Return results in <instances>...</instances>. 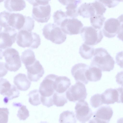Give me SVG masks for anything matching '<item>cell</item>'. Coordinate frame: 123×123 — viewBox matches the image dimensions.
Listing matches in <instances>:
<instances>
[{
  "label": "cell",
  "mask_w": 123,
  "mask_h": 123,
  "mask_svg": "<svg viewBox=\"0 0 123 123\" xmlns=\"http://www.w3.org/2000/svg\"><path fill=\"white\" fill-rule=\"evenodd\" d=\"M15 86L12 85L10 89L3 95L5 97L4 99V102L6 104L9 100L18 97L19 96L20 92Z\"/></svg>",
  "instance_id": "cell-30"
},
{
  "label": "cell",
  "mask_w": 123,
  "mask_h": 123,
  "mask_svg": "<svg viewBox=\"0 0 123 123\" xmlns=\"http://www.w3.org/2000/svg\"><path fill=\"white\" fill-rule=\"evenodd\" d=\"M71 84L69 79L66 76H57L54 83V88L56 92L60 93L64 92Z\"/></svg>",
  "instance_id": "cell-19"
},
{
  "label": "cell",
  "mask_w": 123,
  "mask_h": 123,
  "mask_svg": "<svg viewBox=\"0 0 123 123\" xmlns=\"http://www.w3.org/2000/svg\"><path fill=\"white\" fill-rule=\"evenodd\" d=\"M95 49L91 45H87L85 43L80 47L79 53L81 57L85 59L92 58L93 56Z\"/></svg>",
  "instance_id": "cell-23"
},
{
  "label": "cell",
  "mask_w": 123,
  "mask_h": 123,
  "mask_svg": "<svg viewBox=\"0 0 123 123\" xmlns=\"http://www.w3.org/2000/svg\"><path fill=\"white\" fill-rule=\"evenodd\" d=\"M102 71L98 68L94 66H89L87 69L85 75L87 79L90 81L96 82L101 79Z\"/></svg>",
  "instance_id": "cell-21"
},
{
  "label": "cell",
  "mask_w": 123,
  "mask_h": 123,
  "mask_svg": "<svg viewBox=\"0 0 123 123\" xmlns=\"http://www.w3.org/2000/svg\"><path fill=\"white\" fill-rule=\"evenodd\" d=\"M65 93H60L55 92L53 96L54 105L57 107H62L67 103L68 101Z\"/></svg>",
  "instance_id": "cell-27"
},
{
  "label": "cell",
  "mask_w": 123,
  "mask_h": 123,
  "mask_svg": "<svg viewBox=\"0 0 123 123\" xmlns=\"http://www.w3.org/2000/svg\"><path fill=\"white\" fill-rule=\"evenodd\" d=\"M113 113L112 109L109 106H101L93 113V118L89 122L108 123Z\"/></svg>",
  "instance_id": "cell-13"
},
{
  "label": "cell",
  "mask_w": 123,
  "mask_h": 123,
  "mask_svg": "<svg viewBox=\"0 0 123 123\" xmlns=\"http://www.w3.org/2000/svg\"><path fill=\"white\" fill-rule=\"evenodd\" d=\"M4 6L5 9L10 12L20 11L26 7L24 0H5Z\"/></svg>",
  "instance_id": "cell-20"
},
{
  "label": "cell",
  "mask_w": 123,
  "mask_h": 123,
  "mask_svg": "<svg viewBox=\"0 0 123 123\" xmlns=\"http://www.w3.org/2000/svg\"><path fill=\"white\" fill-rule=\"evenodd\" d=\"M109 8H113L118 5L119 0H98Z\"/></svg>",
  "instance_id": "cell-37"
},
{
  "label": "cell",
  "mask_w": 123,
  "mask_h": 123,
  "mask_svg": "<svg viewBox=\"0 0 123 123\" xmlns=\"http://www.w3.org/2000/svg\"><path fill=\"white\" fill-rule=\"evenodd\" d=\"M21 58L25 66L32 64L37 60L34 52L30 49H26L22 52Z\"/></svg>",
  "instance_id": "cell-24"
},
{
  "label": "cell",
  "mask_w": 123,
  "mask_h": 123,
  "mask_svg": "<svg viewBox=\"0 0 123 123\" xmlns=\"http://www.w3.org/2000/svg\"><path fill=\"white\" fill-rule=\"evenodd\" d=\"M92 3L95 8V14L103 15L106 10L105 6L98 0H96Z\"/></svg>",
  "instance_id": "cell-33"
},
{
  "label": "cell",
  "mask_w": 123,
  "mask_h": 123,
  "mask_svg": "<svg viewBox=\"0 0 123 123\" xmlns=\"http://www.w3.org/2000/svg\"><path fill=\"white\" fill-rule=\"evenodd\" d=\"M12 85L6 79L0 78V94L3 95L11 88Z\"/></svg>",
  "instance_id": "cell-34"
},
{
  "label": "cell",
  "mask_w": 123,
  "mask_h": 123,
  "mask_svg": "<svg viewBox=\"0 0 123 123\" xmlns=\"http://www.w3.org/2000/svg\"><path fill=\"white\" fill-rule=\"evenodd\" d=\"M121 27L120 23L117 18H109L104 23L102 30L104 35L108 38L113 37L118 33Z\"/></svg>",
  "instance_id": "cell-14"
},
{
  "label": "cell",
  "mask_w": 123,
  "mask_h": 123,
  "mask_svg": "<svg viewBox=\"0 0 123 123\" xmlns=\"http://www.w3.org/2000/svg\"><path fill=\"white\" fill-rule=\"evenodd\" d=\"M25 67L27 70V77L31 81H38L44 73L43 67L37 60L32 64Z\"/></svg>",
  "instance_id": "cell-15"
},
{
  "label": "cell",
  "mask_w": 123,
  "mask_h": 123,
  "mask_svg": "<svg viewBox=\"0 0 123 123\" xmlns=\"http://www.w3.org/2000/svg\"><path fill=\"white\" fill-rule=\"evenodd\" d=\"M32 5H45L49 4L50 0H26Z\"/></svg>",
  "instance_id": "cell-38"
},
{
  "label": "cell",
  "mask_w": 123,
  "mask_h": 123,
  "mask_svg": "<svg viewBox=\"0 0 123 123\" xmlns=\"http://www.w3.org/2000/svg\"><path fill=\"white\" fill-rule=\"evenodd\" d=\"M90 103L91 106L95 108H98L102 105L103 103L101 94L97 93L92 96L90 99Z\"/></svg>",
  "instance_id": "cell-35"
},
{
  "label": "cell",
  "mask_w": 123,
  "mask_h": 123,
  "mask_svg": "<svg viewBox=\"0 0 123 123\" xmlns=\"http://www.w3.org/2000/svg\"><path fill=\"white\" fill-rule=\"evenodd\" d=\"M116 63L121 68H123V51L119 52L116 56Z\"/></svg>",
  "instance_id": "cell-39"
},
{
  "label": "cell",
  "mask_w": 123,
  "mask_h": 123,
  "mask_svg": "<svg viewBox=\"0 0 123 123\" xmlns=\"http://www.w3.org/2000/svg\"><path fill=\"white\" fill-rule=\"evenodd\" d=\"M17 33L11 27H0V50L10 47L16 39Z\"/></svg>",
  "instance_id": "cell-9"
},
{
  "label": "cell",
  "mask_w": 123,
  "mask_h": 123,
  "mask_svg": "<svg viewBox=\"0 0 123 123\" xmlns=\"http://www.w3.org/2000/svg\"><path fill=\"white\" fill-rule=\"evenodd\" d=\"M51 8L49 4L33 6L32 16L35 21L42 23L47 22L51 17Z\"/></svg>",
  "instance_id": "cell-12"
},
{
  "label": "cell",
  "mask_w": 123,
  "mask_h": 123,
  "mask_svg": "<svg viewBox=\"0 0 123 123\" xmlns=\"http://www.w3.org/2000/svg\"><path fill=\"white\" fill-rule=\"evenodd\" d=\"M106 18L103 15L95 14L90 17V20L91 25L96 29L101 30Z\"/></svg>",
  "instance_id": "cell-29"
},
{
  "label": "cell",
  "mask_w": 123,
  "mask_h": 123,
  "mask_svg": "<svg viewBox=\"0 0 123 123\" xmlns=\"http://www.w3.org/2000/svg\"><path fill=\"white\" fill-rule=\"evenodd\" d=\"M28 95L29 97V102L31 105L37 106L41 104V95L39 90L37 89L32 90L30 92Z\"/></svg>",
  "instance_id": "cell-28"
},
{
  "label": "cell",
  "mask_w": 123,
  "mask_h": 123,
  "mask_svg": "<svg viewBox=\"0 0 123 123\" xmlns=\"http://www.w3.org/2000/svg\"><path fill=\"white\" fill-rule=\"evenodd\" d=\"M115 62L105 49L99 48L95 49L90 66L97 67L103 71L110 72L113 69Z\"/></svg>",
  "instance_id": "cell-1"
},
{
  "label": "cell",
  "mask_w": 123,
  "mask_h": 123,
  "mask_svg": "<svg viewBox=\"0 0 123 123\" xmlns=\"http://www.w3.org/2000/svg\"><path fill=\"white\" fill-rule=\"evenodd\" d=\"M34 22L30 16L19 13H12L11 26L19 31L24 30L31 32L34 28Z\"/></svg>",
  "instance_id": "cell-6"
},
{
  "label": "cell",
  "mask_w": 123,
  "mask_h": 123,
  "mask_svg": "<svg viewBox=\"0 0 123 123\" xmlns=\"http://www.w3.org/2000/svg\"><path fill=\"white\" fill-rule=\"evenodd\" d=\"M117 19L120 23L121 26L123 27V14L119 16Z\"/></svg>",
  "instance_id": "cell-43"
},
{
  "label": "cell",
  "mask_w": 123,
  "mask_h": 123,
  "mask_svg": "<svg viewBox=\"0 0 123 123\" xmlns=\"http://www.w3.org/2000/svg\"><path fill=\"white\" fill-rule=\"evenodd\" d=\"M13 105L19 107L17 115L20 120H25L29 117V111L26 106L20 103H13Z\"/></svg>",
  "instance_id": "cell-31"
},
{
  "label": "cell",
  "mask_w": 123,
  "mask_h": 123,
  "mask_svg": "<svg viewBox=\"0 0 123 123\" xmlns=\"http://www.w3.org/2000/svg\"><path fill=\"white\" fill-rule=\"evenodd\" d=\"M78 13L83 18H87L94 16L95 14V11L92 3H85L78 8Z\"/></svg>",
  "instance_id": "cell-22"
},
{
  "label": "cell",
  "mask_w": 123,
  "mask_h": 123,
  "mask_svg": "<svg viewBox=\"0 0 123 123\" xmlns=\"http://www.w3.org/2000/svg\"><path fill=\"white\" fill-rule=\"evenodd\" d=\"M80 33L84 43L91 46L100 43L103 37L101 30L96 29L92 26L84 27Z\"/></svg>",
  "instance_id": "cell-7"
},
{
  "label": "cell",
  "mask_w": 123,
  "mask_h": 123,
  "mask_svg": "<svg viewBox=\"0 0 123 123\" xmlns=\"http://www.w3.org/2000/svg\"><path fill=\"white\" fill-rule=\"evenodd\" d=\"M2 56L4 57L6 63L4 65L6 69L11 72H15L21 66V62L18 52L15 49L8 48L0 51Z\"/></svg>",
  "instance_id": "cell-4"
},
{
  "label": "cell",
  "mask_w": 123,
  "mask_h": 123,
  "mask_svg": "<svg viewBox=\"0 0 123 123\" xmlns=\"http://www.w3.org/2000/svg\"><path fill=\"white\" fill-rule=\"evenodd\" d=\"M68 17L66 12H63L61 10H58L54 13L53 15L54 22L60 26L62 23Z\"/></svg>",
  "instance_id": "cell-32"
},
{
  "label": "cell",
  "mask_w": 123,
  "mask_h": 123,
  "mask_svg": "<svg viewBox=\"0 0 123 123\" xmlns=\"http://www.w3.org/2000/svg\"><path fill=\"white\" fill-rule=\"evenodd\" d=\"M120 2H123V0H119Z\"/></svg>",
  "instance_id": "cell-45"
},
{
  "label": "cell",
  "mask_w": 123,
  "mask_h": 123,
  "mask_svg": "<svg viewBox=\"0 0 123 123\" xmlns=\"http://www.w3.org/2000/svg\"><path fill=\"white\" fill-rule=\"evenodd\" d=\"M81 1V0H76L74 2L67 5L66 7L67 10L66 13L68 17L70 18H75L78 16L79 14L78 5Z\"/></svg>",
  "instance_id": "cell-25"
},
{
  "label": "cell",
  "mask_w": 123,
  "mask_h": 123,
  "mask_svg": "<svg viewBox=\"0 0 123 123\" xmlns=\"http://www.w3.org/2000/svg\"><path fill=\"white\" fill-rule=\"evenodd\" d=\"M115 78L116 81L117 83L123 86V71L118 72Z\"/></svg>",
  "instance_id": "cell-40"
},
{
  "label": "cell",
  "mask_w": 123,
  "mask_h": 123,
  "mask_svg": "<svg viewBox=\"0 0 123 123\" xmlns=\"http://www.w3.org/2000/svg\"><path fill=\"white\" fill-rule=\"evenodd\" d=\"M117 37L123 42V27L121 26L120 30L117 34Z\"/></svg>",
  "instance_id": "cell-42"
},
{
  "label": "cell",
  "mask_w": 123,
  "mask_h": 123,
  "mask_svg": "<svg viewBox=\"0 0 123 123\" xmlns=\"http://www.w3.org/2000/svg\"><path fill=\"white\" fill-rule=\"evenodd\" d=\"M0 123H7L9 114V109L6 108H0Z\"/></svg>",
  "instance_id": "cell-36"
},
{
  "label": "cell",
  "mask_w": 123,
  "mask_h": 123,
  "mask_svg": "<svg viewBox=\"0 0 123 123\" xmlns=\"http://www.w3.org/2000/svg\"><path fill=\"white\" fill-rule=\"evenodd\" d=\"M103 104L109 105L118 103L119 94L117 89L109 88L101 94Z\"/></svg>",
  "instance_id": "cell-17"
},
{
  "label": "cell",
  "mask_w": 123,
  "mask_h": 123,
  "mask_svg": "<svg viewBox=\"0 0 123 123\" xmlns=\"http://www.w3.org/2000/svg\"><path fill=\"white\" fill-rule=\"evenodd\" d=\"M57 75L50 74L47 75L40 84L39 91L41 98L44 100L52 102L53 96L55 93L54 83Z\"/></svg>",
  "instance_id": "cell-5"
},
{
  "label": "cell",
  "mask_w": 123,
  "mask_h": 123,
  "mask_svg": "<svg viewBox=\"0 0 123 123\" xmlns=\"http://www.w3.org/2000/svg\"><path fill=\"white\" fill-rule=\"evenodd\" d=\"M60 123H76V120L74 113L68 110L65 111L60 115L59 119Z\"/></svg>",
  "instance_id": "cell-26"
},
{
  "label": "cell",
  "mask_w": 123,
  "mask_h": 123,
  "mask_svg": "<svg viewBox=\"0 0 123 123\" xmlns=\"http://www.w3.org/2000/svg\"><path fill=\"white\" fill-rule=\"evenodd\" d=\"M66 94L69 101L75 102L85 100L86 98L87 93L84 84L80 82H77L67 90Z\"/></svg>",
  "instance_id": "cell-8"
},
{
  "label": "cell",
  "mask_w": 123,
  "mask_h": 123,
  "mask_svg": "<svg viewBox=\"0 0 123 123\" xmlns=\"http://www.w3.org/2000/svg\"><path fill=\"white\" fill-rule=\"evenodd\" d=\"M122 103H123V91L122 92Z\"/></svg>",
  "instance_id": "cell-44"
},
{
  "label": "cell",
  "mask_w": 123,
  "mask_h": 123,
  "mask_svg": "<svg viewBox=\"0 0 123 123\" xmlns=\"http://www.w3.org/2000/svg\"><path fill=\"white\" fill-rule=\"evenodd\" d=\"M39 35L35 32L26 30L19 31L17 36L16 43L21 47L37 49L41 44Z\"/></svg>",
  "instance_id": "cell-2"
},
{
  "label": "cell",
  "mask_w": 123,
  "mask_h": 123,
  "mask_svg": "<svg viewBox=\"0 0 123 123\" xmlns=\"http://www.w3.org/2000/svg\"><path fill=\"white\" fill-rule=\"evenodd\" d=\"M83 26L82 22L77 18H67L62 22L60 27L65 34L71 35L80 34Z\"/></svg>",
  "instance_id": "cell-11"
},
{
  "label": "cell",
  "mask_w": 123,
  "mask_h": 123,
  "mask_svg": "<svg viewBox=\"0 0 123 123\" xmlns=\"http://www.w3.org/2000/svg\"><path fill=\"white\" fill-rule=\"evenodd\" d=\"M26 74L19 73L14 78L13 82L18 89L21 91L27 90L30 87L31 82Z\"/></svg>",
  "instance_id": "cell-18"
},
{
  "label": "cell",
  "mask_w": 123,
  "mask_h": 123,
  "mask_svg": "<svg viewBox=\"0 0 123 123\" xmlns=\"http://www.w3.org/2000/svg\"><path fill=\"white\" fill-rule=\"evenodd\" d=\"M43 34L45 38L55 44H62L66 40L67 35L60 26L55 23H49L44 25L43 30Z\"/></svg>",
  "instance_id": "cell-3"
},
{
  "label": "cell",
  "mask_w": 123,
  "mask_h": 123,
  "mask_svg": "<svg viewBox=\"0 0 123 123\" xmlns=\"http://www.w3.org/2000/svg\"><path fill=\"white\" fill-rule=\"evenodd\" d=\"M89 66L83 63H78L74 65L71 69V73L76 82H80L85 84L89 81L87 79L85 73Z\"/></svg>",
  "instance_id": "cell-16"
},
{
  "label": "cell",
  "mask_w": 123,
  "mask_h": 123,
  "mask_svg": "<svg viewBox=\"0 0 123 123\" xmlns=\"http://www.w3.org/2000/svg\"><path fill=\"white\" fill-rule=\"evenodd\" d=\"M62 4L64 5H67L69 4L73 3L76 0H58Z\"/></svg>",
  "instance_id": "cell-41"
},
{
  "label": "cell",
  "mask_w": 123,
  "mask_h": 123,
  "mask_svg": "<svg viewBox=\"0 0 123 123\" xmlns=\"http://www.w3.org/2000/svg\"><path fill=\"white\" fill-rule=\"evenodd\" d=\"M75 109L76 118L81 123L88 121L93 114L88 103L84 100L78 101L76 104Z\"/></svg>",
  "instance_id": "cell-10"
}]
</instances>
